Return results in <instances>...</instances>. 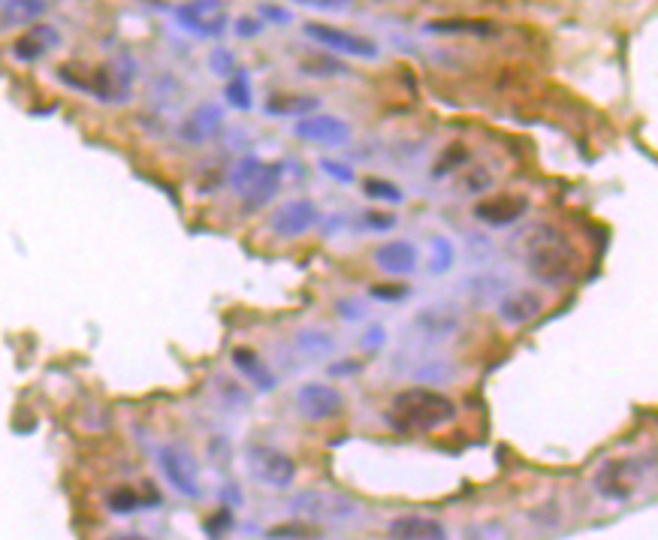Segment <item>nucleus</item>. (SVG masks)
Wrapping results in <instances>:
<instances>
[{"instance_id": "1", "label": "nucleus", "mask_w": 658, "mask_h": 540, "mask_svg": "<svg viewBox=\"0 0 658 540\" xmlns=\"http://www.w3.org/2000/svg\"><path fill=\"white\" fill-rule=\"evenodd\" d=\"M456 420V405L438 390L408 387L393 396L387 408V423L399 432H438Z\"/></svg>"}, {"instance_id": "2", "label": "nucleus", "mask_w": 658, "mask_h": 540, "mask_svg": "<svg viewBox=\"0 0 658 540\" xmlns=\"http://www.w3.org/2000/svg\"><path fill=\"white\" fill-rule=\"evenodd\" d=\"M58 76L76 88V91H85L103 103H127L130 100V88H133V76H136V67L127 61V58H118V61H109V64H100V67H61Z\"/></svg>"}, {"instance_id": "3", "label": "nucleus", "mask_w": 658, "mask_h": 540, "mask_svg": "<svg viewBox=\"0 0 658 540\" xmlns=\"http://www.w3.org/2000/svg\"><path fill=\"white\" fill-rule=\"evenodd\" d=\"M646 474H649V459L616 456V459H607L604 465H598V471L592 474V486L607 501H628L637 495Z\"/></svg>"}, {"instance_id": "4", "label": "nucleus", "mask_w": 658, "mask_h": 540, "mask_svg": "<svg viewBox=\"0 0 658 540\" xmlns=\"http://www.w3.org/2000/svg\"><path fill=\"white\" fill-rule=\"evenodd\" d=\"M230 185L248 209H263L281 188V163H266L251 154L233 169Z\"/></svg>"}, {"instance_id": "5", "label": "nucleus", "mask_w": 658, "mask_h": 540, "mask_svg": "<svg viewBox=\"0 0 658 540\" xmlns=\"http://www.w3.org/2000/svg\"><path fill=\"white\" fill-rule=\"evenodd\" d=\"M290 510L308 522H329V525H345L360 516V504L351 495L329 492V489H308L299 492L290 501Z\"/></svg>"}, {"instance_id": "6", "label": "nucleus", "mask_w": 658, "mask_h": 540, "mask_svg": "<svg viewBox=\"0 0 658 540\" xmlns=\"http://www.w3.org/2000/svg\"><path fill=\"white\" fill-rule=\"evenodd\" d=\"M245 465H248V474L257 483L272 486V489H284L296 480V462L284 450H275V447H266V444L248 447Z\"/></svg>"}, {"instance_id": "7", "label": "nucleus", "mask_w": 658, "mask_h": 540, "mask_svg": "<svg viewBox=\"0 0 658 540\" xmlns=\"http://www.w3.org/2000/svg\"><path fill=\"white\" fill-rule=\"evenodd\" d=\"M157 468L182 498H200V468H197V459L185 447H176V444L160 447Z\"/></svg>"}, {"instance_id": "8", "label": "nucleus", "mask_w": 658, "mask_h": 540, "mask_svg": "<svg viewBox=\"0 0 658 540\" xmlns=\"http://www.w3.org/2000/svg\"><path fill=\"white\" fill-rule=\"evenodd\" d=\"M305 34H308L314 43H320V46H326V49H333V52H342V55H348V58H378V43L369 40V37H363V34H354V31H342V28H333V25L308 22V25H305Z\"/></svg>"}, {"instance_id": "9", "label": "nucleus", "mask_w": 658, "mask_h": 540, "mask_svg": "<svg viewBox=\"0 0 658 540\" xmlns=\"http://www.w3.org/2000/svg\"><path fill=\"white\" fill-rule=\"evenodd\" d=\"M293 133L305 142H317V145H326V148H342L354 136L351 124L345 118L329 115V112H314L308 118H299Z\"/></svg>"}, {"instance_id": "10", "label": "nucleus", "mask_w": 658, "mask_h": 540, "mask_svg": "<svg viewBox=\"0 0 658 540\" xmlns=\"http://www.w3.org/2000/svg\"><path fill=\"white\" fill-rule=\"evenodd\" d=\"M176 22L203 37V40H215L227 31V7L215 4V0H200V4H182L176 10Z\"/></svg>"}, {"instance_id": "11", "label": "nucleus", "mask_w": 658, "mask_h": 540, "mask_svg": "<svg viewBox=\"0 0 658 540\" xmlns=\"http://www.w3.org/2000/svg\"><path fill=\"white\" fill-rule=\"evenodd\" d=\"M296 411L311 423L333 420L345 411V396L329 384H302L296 393Z\"/></svg>"}, {"instance_id": "12", "label": "nucleus", "mask_w": 658, "mask_h": 540, "mask_svg": "<svg viewBox=\"0 0 658 540\" xmlns=\"http://www.w3.org/2000/svg\"><path fill=\"white\" fill-rule=\"evenodd\" d=\"M529 272L544 284H562L571 278V251L562 242H541L529 254Z\"/></svg>"}, {"instance_id": "13", "label": "nucleus", "mask_w": 658, "mask_h": 540, "mask_svg": "<svg viewBox=\"0 0 658 540\" xmlns=\"http://www.w3.org/2000/svg\"><path fill=\"white\" fill-rule=\"evenodd\" d=\"M314 221H317L314 203H308V200H290V203H284V206L275 209L269 227H272V233L281 236V239H299V236H305V233L314 227Z\"/></svg>"}, {"instance_id": "14", "label": "nucleus", "mask_w": 658, "mask_h": 540, "mask_svg": "<svg viewBox=\"0 0 658 540\" xmlns=\"http://www.w3.org/2000/svg\"><path fill=\"white\" fill-rule=\"evenodd\" d=\"M529 209V200L526 197H514V194H502V197H492V200H483L474 206V215L477 221L489 224V227H508V224H517Z\"/></svg>"}, {"instance_id": "15", "label": "nucleus", "mask_w": 658, "mask_h": 540, "mask_svg": "<svg viewBox=\"0 0 658 540\" xmlns=\"http://www.w3.org/2000/svg\"><path fill=\"white\" fill-rule=\"evenodd\" d=\"M221 127H224V112L218 106L206 103V106H197L185 118V124L179 127V136L191 145H203V142H212L221 133Z\"/></svg>"}, {"instance_id": "16", "label": "nucleus", "mask_w": 658, "mask_h": 540, "mask_svg": "<svg viewBox=\"0 0 658 540\" xmlns=\"http://www.w3.org/2000/svg\"><path fill=\"white\" fill-rule=\"evenodd\" d=\"M390 540H447V528L429 516H399L387 525Z\"/></svg>"}, {"instance_id": "17", "label": "nucleus", "mask_w": 658, "mask_h": 540, "mask_svg": "<svg viewBox=\"0 0 658 540\" xmlns=\"http://www.w3.org/2000/svg\"><path fill=\"white\" fill-rule=\"evenodd\" d=\"M375 263L381 272L402 278L417 269V248L411 242H387L375 251Z\"/></svg>"}, {"instance_id": "18", "label": "nucleus", "mask_w": 658, "mask_h": 540, "mask_svg": "<svg viewBox=\"0 0 658 540\" xmlns=\"http://www.w3.org/2000/svg\"><path fill=\"white\" fill-rule=\"evenodd\" d=\"M541 308H544V299H541V293H535V290H517V293H508V296L499 302V314H502V320H505V323H514V326L535 320V317L541 314Z\"/></svg>"}, {"instance_id": "19", "label": "nucleus", "mask_w": 658, "mask_h": 540, "mask_svg": "<svg viewBox=\"0 0 658 540\" xmlns=\"http://www.w3.org/2000/svg\"><path fill=\"white\" fill-rule=\"evenodd\" d=\"M58 43H61V40H58V31H55V28L37 25V28H31L25 37H19V40L13 43V55H16L19 61L31 64V61H40L43 55H49Z\"/></svg>"}, {"instance_id": "20", "label": "nucleus", "mask_w": 658, "mask_h": 540, "mask_svg": "<svg viewBox=\"0 0 658 540\" xmlns=\"http://www.w3.org/2000/svg\"><path fill=\"white\" fill-rule=\"evenodd\" d=\"M233 366L260 390V393H272L275 390V375L269 372V366L263 363V359L257 356V350H251V347H236L233 350Z\"/></svg>"}, {"instance_id": "21", "label": "nucleus", "mask_w": 658, "mask_h": 540, "mask_svg": "<svg viewBox=\"0 0 658 540\" xmlns=\"http://www.w3.org/2000/svg\"><path fill=\"white\" fill-rule=\"evenodd\" d=\"M314 109H320V97H311V94H278V97L266 100V115L308 118V115H314Z\"/></svg>"}, {"instance_id": "22", "label": "nucleus", "mask_w": 658, "mask_h": 540, "mask_svg": "<svg viewBox=\"0 0 658 540\" xmlns=\"http://www.w3.org/2000/svg\"><path fill=\"white\" fill-rule=\"evenodd\" d=\"M426 31L432 34H474V37H492L496 25L492 22H477V19H435L426 22Z\"/></svg>"}, {"instance_id": "23", "label": "nucleus", "mask_w": 658, "mask_h": 540, "mask_svg": "<svg viewBox=\"0 0 658 540\" xmlns=\"http://www.w3.org/2000/svg\"><path fill=\"white\" fill-rule=\"evenodd\" d=\"M49 7L46 4H34V0H19V4H4L0 7V22L7 28H16V25H31L37 22Z\"/></svg>"}, {"instance_id": "24", "label": "nucleus", "mask_w": 658, "mask_h": 540, "mask_svg": "<svg viewBox=\"0 0 658 540\" xmlns=\"http://www.w3.org/2000/svg\"><path fill=\"white\" fill-rule=\"evenodd\" d=\"M363 194L369 200H378V203H402L405 194L396 182H387V178H366L363 182Z\"/></svg>"}, {"instance_id": "25", "label": "nucleus", "mask_w": 658, "mask_h": 540, "mask_svg": "<svg viewBox=\"0 0 658 540\" xmlns=\"http://www.w3.org/2000/svg\"><path fill=\"white\" fill-rule=\"evenodd\" d=\"M145 504V498L136 492V489H130V486H118V489H112L109 495H106V507L112 510V513H133V510H139Z\"/></svg>"}, {"instance_id": "26", "label": "nucleus", "mask_w": 658, "mask_h": 540, "mask_svg": "<svg viewBox=\"0 0 658 540\" xmlns=\"http://www.w3.org/2000/svg\"><path fill=\"white\" fill-rule=\"evenodd\" d=\"M224 97H227V103H230L233 109L248 112V109H251V85H248V76H245V73H236V79L227 82Z\"/></svg>"}, {"instance_id": "27", "label": "nucleus", "mask_w": 658, "mask_h": 540, "mask_svg": "<svg viewBox=\"0 0 658 540\" xmlns=\"http://www.w3.org/2000/svg\"><path fill=\"white\" fill-rule=\"evenodd\" d=\"M296 344L305 347V353H329V350H333V338L323 335V332H317V329L299 332V335H296Z\"/></svg>"}, {"instance_id": "28", "label": "nucleus", "mask_w": 658, "mask_h": 540, "mask_svg": "<svg viewBox=\"0 0 658 540\" xmlns=\"http://www.w3.org/2000/svg\"><path fill=\"white\" fill-rule=\"evenodd\" d=\"M212 73L221 76V79H227V76L236 73V61H233V52H230V49H215V52H212Z\"/></svg>"}, {"instance_id": "29", "label": "nucleus", "mask_w": 658, "mask_h": 540, "mask_svg": "<svg viewBox=\"0 0 658 540\" xmlns=\"http://www.w3.org/2000/svg\"><path fill=\"white\" fill-rule=\"evenodd\" d=\"M432 245H435V254H438L435 263H432V272H447L453 266V245L447 239H435Z\"/></svg>"}, {"instance_id": "30", "label": "nucleus", "mask_w": 658, "mask_h": 540, "mask_svg": "<svg viewBox=\"0 0 658 540\" xmlns=\"http://www.w3.org/2000/svg\"><path fill=\"white\" fill-rule=\"evenodd\" d=\"M230 528H233V513H230V510H221V513H215V516L206 522V531H209L212 537H224Z\"/></svg>"}, {"instance_id": "31", "label": "nucleus", "mask_w": 658, "mask_h": 540, "mask_svg": "<svg viewBox=\"0 0 658 540\" xmlns=\"http://www.w3.org/2000/svg\"><path fill=\"white\" fill-rule=\"evenodd\" d=\"M320 169L323 172H329L336 178V182H342V185H348L351 178H354V169L351 166H345V163H336V160H320Z\"/></svg>"}, {"instance_id": "32", "label": "nucleus", "mask_w": 658, "mask_h": 540, "mask_svg": "<svg viewBox=\"0 0 658 540\" xmlns=\"http://www.w3.org/2000/svg\"><path fill=\"white\" fill-rule=\"evenodd\" d=\"M323 64H311V61H305L302 64V70L305 73H314V76H333V73H345V67L342 64H336L333 58H320Z\"/></svg>"}, {"instance_id": "33", "label": "nucleus", "mask_w": 658, "mask_h": 540, "mask_svg": "<svg viewBox=\"0 0 658 540\" xmlns=\"http://www.w3.org/2000/svg\"><path fill=\"white\" fill-rule=\"evenodd\" d=\"M465 157H468V151H465L462 145H453V148H447V160H441V163L435 166V175H441V172H450L453 166L465 163Z\"/></svg>"}, {"instance_id": "34", "label": "nucleus", "mask_w": 658, "mask_h": 540, "mask_svg": "<svg viewBox=\"0 0 658 540\" xmlns=\"http://www.w3.org/2000/svg\"><path fill=\"white\" fill-rule=\"evenodd\" d=\"M393 224H396V218H393V215H378V212H369V215H366V227H372L375 233L390 230Z\"/></svg>"}, {"instance_id": "35", "label": "nucleus", "mask_w": 658, "mask_h": 540, "mask_svg": "<svg viewBox=\"0 0 658 540\" xmlns=\"http://www.w3.org/2000/svg\"><path fill=\"white\" fill-rule=\"evenodd\" d=\"M372 296L375 299H387V302H396V299H402V296H408V287H372Z\"/></svg>"}, {"instance_id": "36", "label": "nucleus", "mask_w": 658, "mask_h": 540, "mask_svg": "<svg viewBox=\"0 0 658 540\" xmlns=\"http://www.w3.org/2000/svg\"><path fill=\"white\" fill-rule=\"evenodd\" d=\"M236 31H239V37H242V40H251V37H257V34H260V22H254V19H239Z\"/></svg>"}, {"instance_id": "37", "label": "nucleus", "mask_w": 658, "mask_h": 540, "mask_svg": "<svg viewBox=\"0 0 658 540\" xmlns=\"http://www.w3.org/2000/svg\"><path fill=\"white\" fill-rule=\"evenodd\" d=\"M308 7H314V10H345L348 4H329V0H308Z\"/></svg>"}, {"instance_id": "38", "label": "nucleus", "mask_w": 658, "mask_h": 540, "mask_svg": "<svg viewBox=\"0 0 658 540\" xmlns=\"http://www.w3.org/2000/svg\"><path fill=\"white\" fill-rule=\"evenodd\" d=\"M263 13H266V19H278V22H290V16H287V10H281V7H263Z\"/></svg>"}, {"instance_id": "39", "label": "nucleus", "mask_w": 658, "mask_h": 540, "mask_svg": "<svg viewBox=\"0 0 658 540\" xmlns=\"http://www.w3.org/2000/svg\"><path fill=\"white\" fill-rule=\"evenodd\" d=\"M106 540H148L142 534H133V531H118V534H109Z\"/></svg>"}, {"instance_id": "40", "label": "nucleus", "mask_w": 658, "mask_h": 540, "mask_svg": "<svg viewBox=\"0 0 658 540\" xmlns=\"http://www.w3.org/2000/svg\"><path fill=\"white\" fill-rule=\"evenodd\" d=\"M342 372H360V363H342V366H333V375L342 378Z\"/></svg>"}]
</instances>
